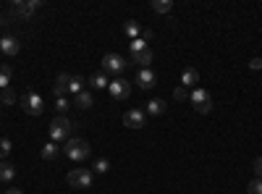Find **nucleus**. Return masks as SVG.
I'll list each match as a JSON object with an SVG mask.
<instances>
[{
    "label": "nucleus",
    "instance_id": "1",
    "mask_svg": "<svg viewBox=\"0 0 262 194\" xmlns=\"http://www.w3.org/2000/svg\"><path fill=\"white\" fill-rule=\"evenodd\" d=\"M60 149H63V153L69 155V160H74V163H84L86 158H90V153H92L90 142H86V139H79V137H71Z\"/></svg>",
    "mask_w": 262,
    "mask_h": 194
},
{
    "label": "nucleus",
    "instance_id": "2",
    "mask_svg": "<svg viewBox=\"0 0 262 194\" xmlns=\"http://www.w3.org/2000/svg\"><path fill=\"white\" fill-rule=\"evenodd\" d=\"M71 128H74V123H71V118L69 116H55L53 121H50V142H69L71 139Z\"/></svg>",
    "mask_w": 262,
    "mask_h": 194
},
{
    "label": "nucleus",
    "instance_id": "3",
    "mask_svg": "<svg viewBox=\"0 0 262 194\" xmlns=\"http://www.w3.org/2000/svg\"><path fill=\"white\" fill-rule=\"evenodd\" d=\"M39 8H42V0H16V3H11V16L27 21V18H32L34 11H39Z\"/></svg>",
    "mask_w": 262,
    "mask_h": 194
},
{
    "label": "nucleus",
    "instance_id": "4",
    "mask_svg": "<svg viewBox=\"0 0 262 194\" xmlns=\"http://www.w3.org/2000/svg\"><path fill=\"white\" fill-rule=\"evenodd\" d=\"M189 102L194 105L196 113H210L212 111V95L207 90H202V87H194L189 92Z\"/></svg>",
    "mask_w": 262,
    "mask_h": 194
},
{
    "label": "nucleus",
    "instance_id": "5",
    "mask_svg": "<svg viewBox=\"0 0 262 194\" xmlns=\"http://www.w3.org/2000/svg\"><path fill=\"white\" fill-rule=\"evenodd\" d=\"M66 181H69V186L74 189H90L92 181H95V174L90 168H74L69 176H66Z\"/></svg>",
    "mask_w": 262,
    "mask_h": 194
},
{
    "label": "nucleus",
    "instance_id": "6",
    "mask_svg": "<svg viewBox=\"0 0 262 194\" xmlns=\"http://www.w3.org/2000/svg\"><path fill=\"white\" fill-rule=\"evenodd\" d=\"M126 69H128V63H126L123 55H118V53L102 55V74H116V76H121Z\"/></svg>",
    "mask_w": 262,
    "mask_h": 194
},
{
    "label": "nucleus",
    "instance_id": "7",
    "mask_svg": "<svg viewBox=\"0 0 262 194\" xmlns=\"http://www.w3.org/2000/svg\"><path fill=\"white\" fill-rule=\"evenodd\" d=\"M21 107H24L27 116H42V111H45V100H42L39 92H27V95H21Z\"/></svg>",
    "mask_w": 262,
    "mask_h": 194
},
{
    "label": "nucleus",
    "instance_id": "8",
    "mask_svg": "<svg viewBox=\"0 0 262 194\" xmlns=\"http://www.w3.org/2000/svg\"><path fill=\"white\" fill-rule=\"evenodd\" d=\"M107 92H111V97L113 100H118V102H126L128 100V95H131V81H126V79H113L111 81V87H107Z\"/></svg>",
    "mask_w": 262,
    "mask_h": 194
},
{
    "label": "nucleus",
    "instance_id": "9",
    "mask_svg": "<svg viewBox=\"0 0 262 194\" xmlns=\"http://www.w3.org/2000/svg\"><path fill=\"white\" fill-rule=\"evenodd\" d=\"M144 123H147V113L139 111V107H131V111L123 113V126L128 128H142Z\"/></svg>",
    "mask_w": 262,
    "mask_h": 194
},
{
    "label": "nucleus",
    "instance_id": "10",
    "mask_svg": "<svg viewBox=\"0 0 262 194\" xmlns=\"http://www.w3.org/2000/svg\"><path fill=\"white\" fill-rule=\"evenodd\" d=\"M0 50H3V55H18L21 53V42L11 34L6 37H0Z\"/></svg>",
    "mask_w": 262,
    "mask_h": 194
},
{
    "label": "nucleus",
    "instance_id": "11",
    "mask_svg": "<svg viewBox=\"0 0 262 194\" xmlns=\"http://www.w3.org/2000/svg\"><path fill=\"white\" fill-rule=\"evenodd\" d=\"M137 84H139L142 90H152V87L158 84V76H155V71H152V69H142V71L137 74Z\"/></svg>",
    "mask_w": 262,
    "mask_h": 194
},
{
    "label": "nucleus",
    "instance_id": "12",
    "mask_svg": "<svg viewBox=\"0 0 262 194\" xmlns=\"http://www.w3.org/2000/svg\"><path fill=\"white\" fill-rule=\"evenodd\" d=\"M69 81H71L69 74H60V76L55 79V84H53V95H55V97H66V95H69Z\"/></svg>",
    "mask_w": 262,
    "mask_h": 194
},
{
    "label": "nucleus",
    "instance_id": "13",
    "mask_svg": "<svg viewBox=\"0 0 262 194\" xmlns=\"http://www.w3.org/2000/svg\"><path fill=\"white\" fill-rule=\"evenodd\" d=\"M196 81H200V71H196V69H184V74H181V87L184 90H194V84Z\"/></svg>",
    "mask_w": 262,
    "mask_h": 194
},
{
    "label": "nucleus",
    "instance_id": "14",
    "mask_svg": "<svg viewBox=\"0 0 262 194\" xmlns=\"http://www.w3.org/2000/svg\"><path fill=\"white\" fill-rule=\"evenodd\" d=\"M165 111H168V105H165V100H160V97L149 100L147 107H144V113H147V116H163Z\"/></svg>",
    "mask_w": 262,
    "mask_h": 194
},
{
    "label": "nucleus",
    "instance_id": "15",
    "mask_svg": "<svg viewBox=\"0 0 262 194\" xmlns=\"http://www.w3.org/2000/svg\"><path fill=\"white\" fill-rule=\"evenodd\" d=\"M86 84H90L92 90H107V87H111V79H107V74L100 71V74H92Z\"/></svg>",
    "mask_w": 262,
    "mask_h": 194
},
{
    "label": "nucleus",
    "instance_id": "16",
    "mask_svg": "<svg viewBox=\"0 0 262 194\" xmlns=\"http://www.w3.org/2000/svg\"><path fill=\"white\" fill-rule=\"evenodd\" d=\"M58 153H60V147H58L55 142H48L45 147L39 149V155H42V160H55V158H58Z\"/></svg>",
    "mask_w": 262,
    "mask_h": 194
},
{
    "label": "nucleus",
    "instance_id": "17",
    "mask_svg": "<svg viewBox=\"0 0 262 194\" xmlns=\"http://www.w3.org/2000/svg\"><path fill=\"white\" fill-rule=\"evenodd\" d=\"M74 105H76V107H81V111H86V107H92V105H95V100H92V95H90V92L84 90V92H79V95L74 97Z\"/></svg>",
    "mask_w": 262,
    "mask_h": 194
},
{
    "label": "nucleus",
    "instance_id": "18",
    "mask_svg": "<svg viewBox=\"0 0 262 194\" xmlns=\"http://www.w3.org/2000/svg\"><path fill=\"white\" fill-rule=\"evenodd\" d=\"M16 176V168L8 160H0V181H13Z\"/></svg>",
    "mask_w": 262,
    "mask_h": 194
},
{
    "label": "nucleus",
    "instance_id": "19",
    "mask_svg": "<svg viewBox=\"0 0 262 194\" xmlns=\"http://www.w3.org/2000/svg\"><path fill=\"white\" fill-rule=\"evenodd\" d=\"M11 87V66L8 63H0V92Z\"/></svg>",
    "mask_w": 262,
    "mask_h": 194
},
{
    "label": "nucleus",
    "instance_id": "20",
    "mask_svg": "<svg viewBox=\"0 0 262 194\" xmlns=\"http://www.w3.org/2000/svg\"><path fill=\"white\" fill-rule=\"evenodd\" d=\"M123 32H126V37H128V39H137V37L142 34L139 21H126V24H123Z\"/></svg>",
    "mask_w": 262,
    "mask_h": 194
},
{
    "label": "nucleus",
    "instance_id": "21",
    "mask_svg": "<svg viewBox=\"0 0 262 194\" xmlns=\"http://www.w3.org/2000/svg\"><path fill=\"white\" fill-rule=\"evenodd\" d=\"M84 84H86V79H84V76H71V81H69V92L76 97L79 92H84Z\"/></svg>",
    "mask_w": 262,
    "mask_h": 194
},
{
    "label": "nucleus",
    "instance_id": "22",
    "mask_svg": "<svg viewBox=\"0 0 262 194\" xmlns=\"http://www.w3.org/2000/svg\"><path fill=\"white\" fill-rule=\"evenodd\" d=\"M128 48H131V58H134V55H139V53L147 50V39L137 37V39H131V42H128Z\"/></svg>",
    "mask_w": 262,
    "mask_h": 194
},
{
    "label": "nucleus",
    "instance_id": "23",
    "mask_svg": "<svg viewBox=\"0 0 262 194\" xmlns=\"http://www.w3.org/2000/svg\"><path fill=\"white\" fill-rule=\"evenodd\" d=\"M152 11H155V13H170L173 3H170V0H152Z\"/></svg>",
    "mask_w": 262,
    "mask_h": 194
},
{
    "label": "nucleus",
    "instance_id": "24",
    "mask_svg": "<svg viewBox=\"0 0 262 194\" xmlns=\"http://www.w3.org/2000/svg\"><path fill=\"white\" fill-rule=\"evenodd\" d=\"M131 60H134V63H139V66H142V69H149V63H152V50L147 48L144 53H139V55H134V58H131Z\"/></svg>",
    "mask_w": 262,
    "mask_h": 194
},
{
    "label": "nucleus",
    "instance_id": "25",
    "mask_svg": "<svg viewBox=\"0 0 262 194\" xmlns=\"http://www.w3.org/2000/svg\"><path fill=\"white\" fill-rule=\"evenodd\" d=\"M107 170H111V160H107V158H97L95 165H92V174H107Z\"/></svg>",
    "mask_w": 262,
    "mask_h": 194
},
{
    "label": "nucleus",
    "instance_id": "26",
    "mask_svg": "<svg viewBox=\"0 0 262 194\" xmlns=\"http://www.w3.org/2000/svg\"><path fill=\"white\" fill-rule=\"evenodd\" d=\"M13 102H16V92L11 87L0 92V105H13Z\"/></svg>",
    "mask_w": 262,
    "mask_h": 194
},
{
    "label": "nucleus",
    "instance_id": "27",
    "mask_svg": "<svg viewBox=\"0 0 262 194\" xmlns=\"http://www.w3.org/2000/svg\"><path fill=\"white\" fill-rule=\"evenodd\" d=\"M11 139H0V160H6L8 155H11Z\"/></svg>",
    "mask_w": 262,
    "mask_h": 194
},
{
    "label": "nucleus",
    "instance_id": "28",
    "mask_svg": "<svg viewBox=\"0 0 262 194\" xmlns=\"http://www.w3.org/2000/svg\"><path fill=\"white\" fill-rule=\"evenodd\" d=\"M247 191L249 194H262V179H252L249 186H247Z\"/></svg>",
    "mask_w": 262,
    "mask_h": 194
},
{
    "label": "nucleus",
    "instance_id": "29",
    "mask_svg": "<svg viewBox=\"0 0 262 194\" xmlns=\"http://www.w3.org/2000/svg\"><path fill=\"white\" fill-rule=\"evenodd\" d=\"M55 107H58L60 116H66V111H69V100H66V97H58V100H55Z\"/></svg>",
    "mask_w": 262,
    "mask_h": 194
},
{
    "label": "nucleus",
    "instance_id": "30",
    "mask_svg": "<svg viewBox=\"0 0 262 194\" xmlns=\"http://www.w3.org/2000/svg\"><path fill=\"white\" fill-rule=\"evenodd\" d=\"M173 97H176V100H189V90H184V87H176Z\"/></svg>",
    "mask_w": 262,
    "mask_h": 194
},
{
    "label": "nucleus",
    "instance_id": "31",
    "mask_svg": "<svg viewBox=\"0 0 262 194\" xmlns=\"http://www.w3.org/2000/svg\"><path fill=\"white\" fill-rule=\"evenodd\" d=\"M254 179H262V155L254 160Z\"/></svg>",
    "mask_w": 262,
    "mask_h": 194
},
{
    "label": "nucleus",
    "instance_id": "32",
    "mask_svg": "<svg viewBox=\"0 0 262 194\" xmlns=\"http://www.w3.org/2000/svg\"><path fill=\"white\" fill-rule=\"evenodd\" d=\"M249 69H252V71H259V69H262V58H252V60H249Z\"/></svg>",
    "mask_w": 262,
    "mask_h": 194
},
{
    "label": "nucleus",
    "instance_id": "33",
    "mask_svg": "<svg viewBox=\"0 0 262 194\" xmlns=\"http://www.w3.org/2000/svg\"><path fill=\"white\" fill-rule=\"evenodd\" d=\"M6 194H21V189H6Z\"/></svg>",
    "mask_w": 262,
    "mask_h": 194
},
{
    "label": "nucleus",
    "instance_id": "34",
    "mask_svg": "<svg viewBox=\"0 0 262 194\" xmlns=\"http://www.w3.org/2000/svg\"><path fill=\"white\" fill-rule=\"evenodd\" d=\"M0 24H6V21H3V16H0Z\"/></svg>",
    "mask_w": 262,
    "mask_h": 194
}]
</instances>
